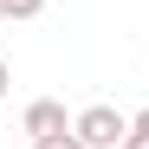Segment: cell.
<instances>
[{
    "instance_id": "obj_1",
    "label": "cell",
    "mask_w": 149,
    "mask_h": 149,
    "mask_svg": "<svg viewBox=\"0 0 149 149\" xmlns=\"http://www.w3.org/2000/svg\"><path fill=\"white\" fill-rule=\"evenodd\" d=\"M71 130L84 136V149H123V136H130V110H117V104H84L78 117H71Z\"/></svg>"
},
{
    "instance_id": "obj_2",
    "label": "cell",
    "mask_w": 149,
    "mask_h": 149,
    "mask_svg": "<svg viewBox=\"0 0 149 149\" xmlns=\"http://www.w3.org/2000/svg\"><path fill=\"white\" fill-rule=\"evenodd\" d=\"M19 130L26 136H52V130H71V117H65L58 97H33V104L19 110Z\"/></svg>"
},
{
    "instance_id": "obj_3",
    "label": "cell",
    "mask_w": 149,
    "mask_h": 149,
    "mask_svg": "<svg viewBox=\"0 0 149 149\" xmlns=\"http://www.w3.org/2000/svg\"><path fill=\"white\" fill-rule=\"evenodd\" d=\"M123 149H149V104L130 110V136H123Z\"/></svg>"
},
{
    "instance_id": "obj_4",
    "label": "cell",
    "mask_w": 149,
    "mask_h": 149,
    "mask_svg": "<svg viewBox=\"0 0 149 149\" xmlns=\"http://www.w3.org/2000/svg\"><path fill=\"white\" fill-rule=\"evenodd\" d=\"M45 0H0V19H39Z\"/></svg>"
},
{
    "instance_id": "obj_5",
    "label": "cell",
    "mask_w": 149,
    "mask_h": 149,
    "mask_svg": "<svg viewBox=\"0 0 149 149\" xmlns=\"http://www.w3.org/2000/svg\"><path fill=\"white\" fill-rule=\"evenodd\" d=\"M33 149H84L78 130H52V136H33Z\"/></svg>"
},
{
    "instance_id": "obj_6",
    "label": "cell",
    "mask_w": 149,
    "mask_h": 149,
    "mask_svg": "<svg viewBox=\"0 0 149 149\" xmlns=\"http://www.w3.org/2000/svg\"><path fill=\"white\" fill-rule=\"evenodd\" d=\"M13 91V71H7V58H0V97H7Z\"/></svg>"
}]
</instances>
